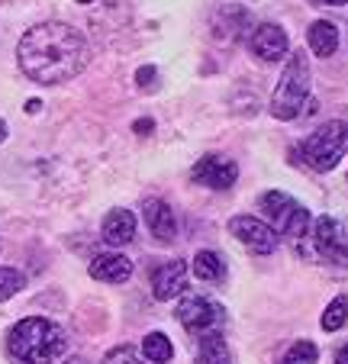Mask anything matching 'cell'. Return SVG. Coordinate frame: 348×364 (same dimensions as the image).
Masks as SVG:
<instances>
[{
    "label": "cell",
    "mask_w": 348,
    "mask_h": 364,
    "mask_svg": "<svg viewBox=\"0 0 348 364\" xmlns=\"http://www.w3.org/2000/svg\"><path fill=\"white\" fill-rule=\"evenodd\" d=\"M136 239V216L130 210H110L103 220V242L107 245H130Z\"/></svg>",
    "instance_id": "14"
},
{
    "label": "cell",
    "mask_w": 348,
    "mask_h": 364,
    "mask_svg": "<svg viewBox=\"0 0 348 364\" xmlns=\"http://www.w3.org/2000/svg\"><path fill=\"white\" fill-rule=\"evenodd\" d=\"M261 213L268 216V226L278 235H287V239L300 242L303 235L310 232V210L280 191H268L265 197H261Z\"/></svg>",
    "instance_id": "6"
},
{
    "label": "cell",
    "mask_w": 348,
    "mask_h": 364,
    "mask_svg": "<svg viewBox=\"0 0 348 364\" xmlns=\"http://www.w3.org/2000/svg\"><path fill=\"white\" fill-rule=\"evenodd\" d=\"M345 319H348V300L345 296H335V300L326 306V313H322V329L335 332L345 326Z\"/></svg>",
    "instance_id": "19"
},
{
    "label": "cell",
    "mask_w": 348,
    "mask_h": 364,
    "mask_svg": "<svg viewBox=\"0 0 348 364\" xmlns=\"http://www.w3.org/2000/svg\"><path fill=\"white\" fill-rule=\"evenodd\" d=\"M307 39H310V48H313L316 55L329 58L335 48H339V29H335V23H329V20H316L313 26H310Z\"/></svg>",
    "instance_id": "15"
},
{
    "label": "cell",
    "mask_w": 348,
    "mask_h": 364,
    "mask_svg": "<svg viewBox=\"0 0 348 364\" xmlns=\"http://www.w3.org/2000/svg\"><path fill=\"white\" fill-rule=\"evenodd\" d=\"M194 364H232V351L219 332H206L200 336V351Z\"/></svg>",
    "instance_id": "16"
},
{
    "label": "cell",
    "mask_w": 348,
    "mask_h": 364,
    "mask_svg": "<svg viewBox=\"0 0 348 364\" xmlns=\"http://www.w3.org/2000/svg\"><path fill=\"white\" fill-rule=\"evenodd\" d=\"M103 364H145V361H139V351L136 348H130V345H120V348L110 351Z\"/></svg>",
    "instance_id": "22"
},
{
    "label": "cell",
    "mask_w": 348,
    "mask_h": 364,
    "mask_svg": "<svg viewBox=\"0 0 348 364\" xmlns=\"http://www.w3.org/2000/svg\"><path fill=\"white\" fill-rule=\"evenodd\" d=\"M300 245L313 262L348 268V220L320 216V220L313 223V229L300 239Z\"/></svg>",
    "instance_id": "4"
},
{
    "label": "cell",
    "mask_w": 348,
    "mask_h": 364,
    "mask_svg": "<svg viewBox=\"0 0 348 364\" xmlns=\"http://www.w3.org/2000/svg\"><path fill=\"white\" fill-rule=\"evenodd\" d=\"M223 306L206 296H187L178 306V323L184 326L191 336H206V332H219L223 326Z\"/></svg>",
    "instance_id": "7"
},
{
    "label": "cell",
    "mask_w": 348,
    "mask_h": 364,
    "mask_svg": "<svg viewBox=\"0 0 348 364\" xmlns=\"http://www.w3.org/2000/svg\"><path fill=\"white\" fill-rule=\"evenodd\" d=\"M26 287V277L20 274L16 268H0V303L10 300L14 294H20V290Z\"/></svg>",
    "instance_id": "21"
},
{
    "label": "cell",
    "mask_w": 348,
    "mask_h": 364,
    "mask_svg": "<svg viewBox=\"0 0 348 364\" xmlns=\"http://www.w3.org/2000/svg\"><path fill=\"white\" fill-rule=\"evenodd\" d=\"M142 216H145L149 232L155 235L158 242H174V235H178V220H174V213H171V206L164 203V200H155V197L145 200Z\"/></svg>",
    "instance_id": "13"
},
{
    "label": "cell",
    "mask_w": 348,
    "mask_h": 364,
    "mask_svg": "<svg viewBox=\"0 0 348 364\" xmlns=\"http://www.w3.org/2000/svg\"><path fill=\"white\" fill-rule=\"evenodd\" d=\"M248 48H252V55L258 62L274 65L287 55V33L280 26H274V23H261L252 33V39H248Z\"/></svg>",
    "instance_id": "10"
},
{
    "label": "cell",
    "mask_w": 348,
    "mask_h": 364,
    "mask_svg": "<svg viewBox=\"0 0 348 364\" xmlns=\"http://www.w3.org/2000/svg\"><path fill=\"white\" fill-rule=\"evenodd\" d=\"M68 348V336L58 323L42 316H29L10 329L7 336V351L14 361L20 364H52L65 355Z\"/></svg>",
    "instance_id": "2"
},
{
    "label": "cell",
    "mask_w": 348,
    "mask_h": 364,
    "mask_svg": "<svg viewBox=\"0 0 348 364\" xmlns=\"http://www.w3.org/2000/svg\"><path fill=\"white\" fill-rule=\"evenodd\" d=\"M316 361H320V351H316L313 342H294L280 364H316Z\"/></svg>",
    "instance_id": "20"
},
{
    "label": "cell",
    "mask_w": 348,
    "mask_h": 364,
    "mask_svg": "<svg viewBox=\"0 0 348 364\" xmlns=\"http://www.w3.org/2000/svg\"><path fill=\"white\" fill-rule=\"evenodd\" d=\"M142 351H145V358H149L152 364H168L171 355H174V348H171V342H168L164 332H149L145 342H142Z\"/></svg>",
    "instance_id": "18"
},
{
    "label": "cell",
    "mask_w": 348,
    "mask_h": 364,
    "mask_svg": "<svg viewBox=\"0 0 348 364\" xmlns=\"http://www.w3.org/2000/svg\"><path fill=\"white\" fill-rule=\"evenodd\" d=\"M310 97V62L303 52H294L287 62L284 75H280L278 87L271 97V117L274 119H297L303 110V103Z\"/></svg>",
    "instance_id": "3"
},
{
    "label": "cell",
    "mask_w": 348,
    "mask_h": 364,
    "mask_svg": "<svg viewBox=\"0 0 348 364\" xmlns=\"http://www.w3.org/2000/svg\"><path fill=\"white\" fill-rule=\"evenodd\" d=\"M194 181L210 191H229L239 178V165L232 159H223V155H204V159L194 165Z\"/></svg>",
    "instance_id": "9"
},
{
    "label": "cell",
    "mask_w": 348,
    "mask_h": 364,
    "mask_svg": "<svg viewBox=\"0 0 348 364\" xmlns=\"http://www.w3.org/2000/svg\"><path fill=\"white\" fill-rule=\"evenodd\" d=\"M316 4H332V7H342V4H348V0H316Z\"/></svg>",
    "instance_id": "26"
},
{
    "label": "cell",
    "mask_w": 348,
    "mask_h": 364,
    "mask_svg": "<svg viewBox=\"0 0 348 364\" xmlns=\"http://www.w3.org/2000/svg\"><path fill=\"white\" fill-rule=\"evenodd\" d=\"M345 151H348V123L329 119L313 136H307V142L300 145V159L307 161L313 171H332Z\"/></svg>",
    "instance_id": "5"
},
{
    "label": "cell",
    "mask_w": 348,
    "mask_h": 364,
    "mask_svg": "<svg viewBox=\"0 0 348 364\" xmlns=\"http://www.w3.org/2000/svg\"><path fill=\"white\" fill-rule=\"evenodd\" d=\"M187 290V264L184 262H168L162 264V268L152 274V294H155V300H174V296H181Z\"/></svg>",
    "instance_id": "11"
},
{
    "label": "cell",
    "mask_w": 348,
    "mask_h": 364,
    "mask_svg": "<svg viewBox=\"0 0 348 364\" xmlns=\"http://www.w3.org/2000/svg\"><path fill=\"white\" fill-rule=\"evenodd\" d=\"M136 132H152V119H139V123H136Z\"/></svg>",
    "instance_id": "25"
},
{
    "label": "cell",
    "mask_w": 348,
    "mask_h": 364,
    "mask_svg": "<svg viewBox=\"0 0 348 364\" xmlns=\"http://www.w3.org/2000/svg\"><path fill=\"white\" fill-rule=\"evenodd\" d=\"M78 4H90V0H78Z\"/></svg>",
    "instance_id": "28"
},
{
    "label": "cell",
    "mask_w": 348,
    "mask_h": 364,
    "mask_svg": "<svg viewBox=\"0 0 348 364\" xmlns=\"http://www.w3.org/2000/svg\"><path fill=\"white\" fill-rule=\"evenodd\" d=\"M335 364H348V345H342V348L335 351Z\"/></svg>",
    "instance_id": "24"
},
{
    "label": "cell",
    "mask_w": 348,
    "mask_h": 364,
    "mask_svg": "<svg viewBox=\"0 0 348 364\" xmlns=\"http://www.w3.org/2000/svg\"><path fill=\"white\" fill-rule=\"evenodd\" d=\"M155 75H158V71H155V68H152V65H149V68H139V75H136L139 87H142V90H155V87H158Z\"/></svg>",
    "instance_id": "23"
},
{
    "label": "cell",
    "mask_w": 348,
    "mask_h": 364,
    "mask_svg": "<svg viewBox=\"0 0 348 364\" xmlns=\"http://www.w3.org/2000/svg\"><path fill=\"white\" fill-rule=\"evenodd\" d=\"M194 274L206 284H219L226 277V262L216 252H197V258H194Z\"/></svg>",
    "instance_id": "17"
},
{
    "label": "cell",
    "mask_w": 348,
    "mask_h": 364,
    "mask_svg": "<svg viewBox=\"0 0 348 364\" xmlns=\"http://www.w3.org/2000/svg\"><path fill=\"white\" fill-rule=\"evenodd\" d=\"M229 232L255 255H271L278 248V232L265 220H255V216H232Z\"/></svg>",
    "instance_id": "8"
},
{
    "label": "cell",
    "mask_w": 348,
    "mask_h": 364,
    "mask_svg": "<svg viewBox=\"0 0 348 364\" xmlns=\"http://www.w3.org/2000/svg\"><path fill=\"white\" fill-rule=\"evenodd\" d=\"M90 277L94 281H103V284H126L132 277V262L126 255L120 252H103V255H94L90 262Z\"/></svg>",
    "instance_id": "12"
},
{
    "label": "cell",
    "mask_w": 348,
    "mask_h": 364,
    "mask_svg": "<svg viewBox=\"0 0 348 364\" xmlns=\"http://www.w3.org/2000/svg\"><path fill=\"white\" fill-rule=\"evenodd\" d=\"M16 58L36 84H62L78 77L90 58L88 39L68 23H39L26 29L16 46Z\"/></svg>",
    "instance_id": "1"
},
{
    "label": "cell",
    "mask_w": 348,
    "mask_h": 364,
    "mask_svg": "<svg viewBox=\"0 0 348 364\" xmlns=\"http://www.w3.org/2000/svg\"><path fill=\"white\" fill-rule=\"evenodd\" d=\"M4 139H7V123L0 119V142H4Z\"/></svg>",
    "instance_id": "27"
}]
</instances>
